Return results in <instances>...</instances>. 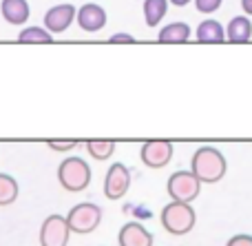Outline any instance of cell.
Wrapping results in <instances>:
<instances>
[{
  "label": "cell",
  "mask_w": 252,
  "mask_h": 246,
  "mask_svg": "<svg viewBox=\"0 0 252 246\" xmlns=\"http://www.w3.org/2000/svg\"><path fill=\"white\" fill-rule=\"evenodd\" d=\"M47 146L51 151H60V153H64V151H71L78 146V140H47Z\"/></svg>",
  "instance_id": "20"
},
{
  "label": "cell",
  "mask_w": 252,
  "mask_h": 246,
  "mask_svg": "<svg viewBox=\"0 0 252 246\" xmlns=\"http://www.w3.org/2000/svg\"><path fill=\"white\" fill-rule=\"evenodd\" d=\"M75 13H78V9L71 2H62L47 9V13H44V29L49 34H64L75 22Z\"/></svg>",
  "instance_id": "9"
},
{
  "label": "cell",
  "mask_w": 252,
  "mask_h": 246,
  "mask_svg": "<svg viewBox=\"0 0 252 246\" xmlns=\"http://www.w3.org/2000/svg\"><path fill=\"white\" fill-rule=\"evenodd\" d=\"M168 2H173L175 7H186V4L190 2V0H168Z\"/></svg>",
  "instance_id": "25"
},
{
  "label": "cell",
  "mask_w": 252,
  "mask_h": 246,
  "mask_svg": "<svg viewBox=\"0 0 252 246\" xmlns=\"http://www.w3.org/2000/svg\"><path fill=\"white\" fill-rule=\"evenodd\" d=\"M102 222V209L93 202H80L66 215V224H69L71 233H93Z\"/></svg>",
  "instance_id": "4"
},
{
  "label": "cell",
  "mask_w": 252,
  "mask_h": 246,
  "mask_svg": "<svg viewBox=\"0 0 252 246\" xmlns=\"http://www.w3.org/2000/svg\"><path fill=\"white\" fill-rule=\"evenodd\" d=\"M197 40L204 44H217V42H223L226 40V29L221 27L219 20H204L199 27H197Z\"/></svg>",
  "instance_id": "13"
},
{
  "label": "cell",
  "mask_w": 252,
  "mask_h": 246,
  "mask_svg": "<svg viewBox=\"0 0 252 246\" xmlns=\"http://www.w3.org/2000/svg\"><path fill=\"white\" fill-rule=\"evenodd\" d=\"M75 20H78V25L82 31H87V34H97V31H102L106 27V11H104V7H100V4L87 2L78 9Z\"/></svg>",
  "instance_id": "10"
},
{
  "label": "cell",
  "mask_w": 252,
  "mask_h": 246,
  "mask_svg": "<svg viewBox=\"0 0 252 246\" xmlns=\"http://www.w3.org/2000/svg\"><path fill=\"white\" fill-rule=\"evenodd\" d=\"M223 0H195V7L199 13H215L221 7Z\"/></svg>",
  "instance_id": "21"
},
{
  "label": "cell",
  "mask_w": 252,
  "mask_h": 246,
  "mask_svg": "<svg viewBox=\"0 0 252 246\" xmlns=\"http://www.w3.org/2000/svg\"><path fill=\"white\" fill-rule=\"evenodd\" d=\"M159 42H168V44H179V42H186L190 38V27L186 22H170L166 25L164 29L159 31Z\"/></svg>",
  "instance_id": "15"
},
{
  "label": "cell",
  "mask_w": 252,
  "mask_h": 246,
  "mask_svg": "<svg viewBox=\"0 0 252 246\" xmlns=\"http://www.w3.org/2000/svg\"><path fill=\"white\" fill-rule=\"evenodd\" d=\"M173 151L175 146L168 140H148L142 144L139 158L148 169H161L173 160Z\"/></svg>",
  "instance_id": "7"
},
{
  "label": "cell",
  "mask_w": 252,
  "mask_h": 246,
  "mask_svg": "<svg viewBox=\"0 0 252 246\" xmlns=\"http://www.w3.org/2000/svg\"><path fill=\"white\" fill-rule=\"evenodd\" d=\"M168 195L173 198V202H184L190 204L192 200H197L201 191V182L195 177L192 171H175L173 176L168 177Z\"/></svg>",
  "instance_id": "5"
},
{
  "label": "cell",
  "mask_w": 252,
  "mask_h": 246,
  "mask_svg": "<svg viewBox=\"0 0 252 246\" xmlns=\"http://www.w3.org/2000/svg\"><path fill=\"white\" fill-rule=\"evenodd\" d=\"M71 229L64 215H49L40 226V246H66Z\"/></svg>",
  "instance_id": "6"
},
{
  "label": "cell",
  "mask_w": 252,
  "mask_h": 246,
  "mask_svg": "<svg viewBox=\"0 0 252 246\" xmlns=\"http://www.w3.org/2000/svg\"><path fill=\"white\" fill-rule=\"evenodd\" d=\"M87 151L93 160H109L115 153V142L113 140H87Z\"/></svg>",
  "instance_id": "19"
},
{
  "label": "cell",
  "mask_w": 252,
  "mask_h": 246,
  "mask_svg": "<svg viewBox=\"0 0 252 246\" xmlns=\"http://www.w3.org/2000/svg\"><path fill=\"white\" fill-rule=\"evenodd\" d=\"M241 7H244L246 16H252V0H241Z\"/></svg>",
  "instance_id": "24"
},
{
  "label": "cell",
  "mask_w": 252,
  "mask_h": 246,
  "mask_svg": "<svg viewBox=\"0 0 252 246\" xmlns=\"http://www.w3.org/2000/svg\"><path fill=\"white\" fill-rule=\"evenodd\" d=\"M20 44H49L53 42V34H49L44 27H25L18 35Z\"/></svg>",
  "instance_id": "17"
},
{
  "label": "cell",
  "mask_w": 252,
  "mask_h": 246,
  "mask_svg": "<svg viewBox=\"0 0 252 246\" xmlns=\"http://www.w3.org/2000/svg\"><path fill=\"white\" fill-rule=\"evenodd\" d=\"M18 182L9 173H0V207H9L18 198Z\"/></svg>",
  "instance_id": "18"
},
{
  "label": "cell",
  "mask_w": 252,
  "mask_h": 246,
  "mask_svg": "<svg viewBox=\"0 0 252 246\" xmlns=\"http://www.w3.org/2000/svg\"><path fill=\"white\" fill-rule=\"evenodd\" d=\"M0 13L9 25H25L31 16V9L27 0H2L0 2Z\"/></svg>",
  "instance_id": "12"
},
{
  "label": "cell",
  "mask_w": 252,
  "mask_h": 246,
  "mask_svg": "<svg viewBox=\"0 0 252 246\" xmlns=\"http://www.w3.org/2000/svg\"><path fill=\"white\" fill-rule=\"evenodd\" d=\"M130 189V171L122 162L111 164L104 177V195L109 200H122Z\"/></svg>",
  "instance_id": "8"
},
{
  "label": "cell",
  "mask_w": 252,
  "mask_h": 246,
  "mask_svg": "<svg viewBox=\"0 0 252 246\" xmlns=\"http://www.w3.org/2000/svg\"><path fill=\"white\" fill-rule=\"evenodd\" d=\"M58 180L60 186L69 193H80L91 184V167L87 164V160L71 155V158L62 160L58 167Z\"/></svg>",
  "instance_id": "2"
},
{
  "label": "cell",
  "mask_w": 252,
  "mask_h": 246,
  "mask_svg": "<svg viewBox=\"0 0 252 246\" xmlns=\"http://www.w3.org/2000/svg\"><path fill=\"white\" fill-rule=\"evenodd\" d=\"M228 162L223 158V153L215 146H201L195 151L190 160V171L195 173V177L201 184H215L226 176Z\"/></svg>",
  "instance_id": "1"
},
{
  "label": "cell",
  "mask_w": 252,
  "mask_h": 246,
  "mask_svg": "<svg viewBox=\"0 0 252 246\" xmlns=\"http://www.w3.org/2000/svg\"><path fill=\"white\" fill-rule=\"evenodd\" d=\"M252 38V22L246 16H237L230 20V25L226 27V40L230 42H248Z\"/></svg>",
  "instance_id": "14"
},
{
  "label": "cell",
  "mask_w": 252,
  "mask_h": 246,
  "mask_svg": "<svg viewBox=\"0 0 252 246\" xmlns=\"http://www.w3.org/2000/svg\"><path fill=\"white\" fill-rule=\"evenodd\" d=\"M109 42L111 44H133L135 38L133 35H128V34H115V35H111L109 38Z\"/></svg>",
  "instance_id": "23"
},
{
  "label": "cell",
  "mask_w": 252,
  "mask_h": 246,
  "mask_svg": "<svg viewBox=\"0 0 252 246\" xmlns=\"http://www.w3.org/2000/svg\"><path fill=\"white\" fill-rule=\"evenodd\" d=\"M226 246H252V235H246V233L235 235V238L228 240Z\"/></svg>",
  "instance_id": "22"
},
{
  "label": "cell",
  "mask_w": 252,
  "mask_h": 246,
  "mask_svg": "<svg viewBox=\"0 0 252 246\" xmlns=\"http://www.w3.org/2000/svg\"><path fill=\"white\" fill-rule=\"evenodd\" d=\"M197 222V215L190 204L184 202H170L161 211V224L170 235H186L192 231Z\"/></svg>",
  "instance_id": "3"
},
{
  "label": "cell",
  "mask_w": 252,
  "mask_h": 246,
  "mask_svg": "<svg viewBox=\"0 0 252 246\" xmlns=\"http://www.w3.org/2000/svg\"><path fill=\"white\" fill-rule=\"evenodd\" d=\"M120 246H153V233L146 231L139 222H128L120 229Z\"/></svg>",
  "instance_id": "11"
},
{
  "label": "cell",
  "mask_w": 252,
  "mask_h": 246,
  "mask_svg": "<svg viewBox=\"0 0 252 246\" xmlns=\"http://www.w3.org/2000/svg\"><path fill=\"white\" fill-rule=\"evenodd\" d=\"M168 11V0H144V20L148 27H157Z\"/></svg>",
  "instance_id": "16"
}]
</instances>
